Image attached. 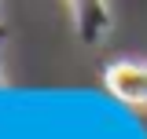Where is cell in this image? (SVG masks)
Segmentation results:
<instances>
[{"label":"cell","instance_id":"obj_1","mask_svg":"<svg viewBox=\"0 0 147 139\" xmlns=\"http://www.w3.org/2000/svg\"><path fill=\"white\" fill-rule=\"evenodd\" d=\"M103 81H107L110 95H118L121 103L147 106V62H132V59L114 62V66H107Z\"/></svg>","mask_w":147,"mask_h":139}]
</instances>
